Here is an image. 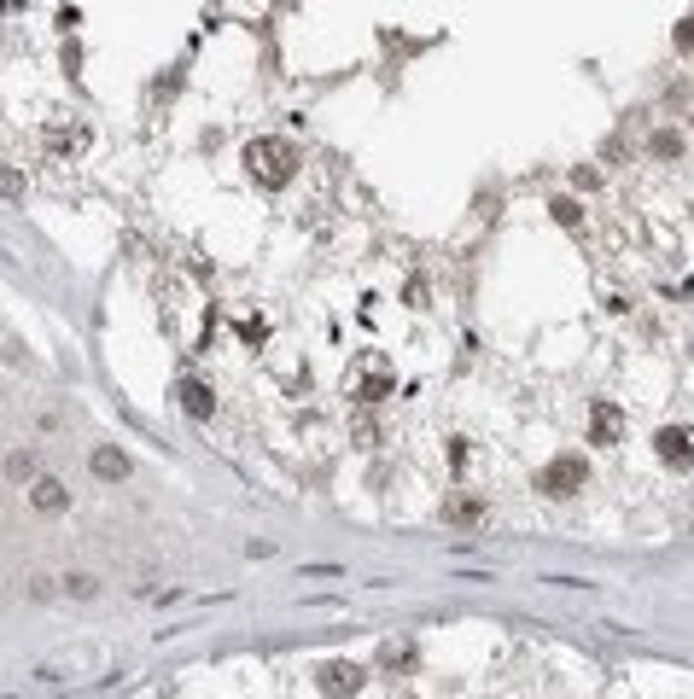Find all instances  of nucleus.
Returning a JSON list of instances; mask_svg holds the SVG:
<instances>
[{
  "mask_svg": "<svg viewBox=\"0 0 694 699\" xmlns=\"http://www.w3.org/2000/svg\"><path fill=\"white\" fill-rule=\"evenodd\" d=\"M245 169H251V181L257 187H286L292 175H298V152H292V140H275V134H263V140H251L245 146Z\"/></svg>",
  "mask_w": 694,
  "mask_h": 699,
  "instance_id": "1",
  "label": "nucleus"
},
{
  "mask_svg": "<svg viewBox=\"0 0 694 699\" xmlns=\"http://www.w3.org/2000/svg\"><path fill=\"white\" fill-rule=\"evenodd\" d=\"M391 379H397V373H391V362H385L380 350H368V356H362V362L350 367V397L356 402H380V397H391Z\"/></svg>",
  "mask_w": 694,
  "mask_h": 699,
  "instance_id": "2",
  "label": "nucleus"
},
{
  "mask_svg": "<svg viewBox=\"0 0 694 699\" xmlns=\"http://www.w3.org/2000/svg\"><path fill=\"white\" fill-rule=\"evenodd\" d=\"M584 484H590V466L578 461V455H560V461H549L543 472H537V490H543V496H555V501L578 496Z\"/></svg>",
  "mask_w": 694,
  "mask_h": 699,
  "instance_id": "3",
  "label": "nucleus"
},
{
  "mask_svg": "<svg viewBox=\"0 0 694 699\" xmlns=\"http://www.w3.org/2000/svg\"><path fill=\"white\" fill-rule=\"evenodd\" d=\"M619 437H625V414H619V402H590V443L613 449Z\"/></svg>",
  "mask_w": 694,
  "mask_h": 699,
  "instance_id": "4",
  "label": "nucleus"
},
{
  "mask_svg": "<svg viewBox=\"0 0 694 699\" xmlns=\"http://www.w3.org/2000/svg\"><path fill=\"white\" fill-rule=\"evenodd\" d=\"M362 682H368V670H362V665H345V659L321 665V676H315V688H321V694H356Z\"/></svg>",
  "mask_w": 694,
  "mask_h": 699,
  "instance_id": "5",
  "label": "nucleus"
},
{
  "mask_svg": "<svg viewBox=\"0 0 694 699\" xmlns=\"http://www.w3.org/2000/svg\"><path fill=\"white\" fill-rule=\"evenodd\" d=\"M654 449H660L665 466H689L694 461V437L683 432V426H665V432L654 437Z\"/></svg>",
  "mask_w": 694,
  "mask_h": 699,
  "instance_id": "6",
  "label": "nucleus"
},
{
  "mask_svg": "<svg viewBox=\"0 0 694 699\" xmlns=\"http://www.w3.org/2000/svg\"><path fill=\"white\" fill-rule=\"evenodd\" d=\"M30 501H35V507H41V513H65V507H70V490H65V484H59V478H35Z\"/></svg>",
  "mask_w": 694,
  "mask_h": 699,
  "instance_id": "7",
  "label": "nucleus"
},
{
  "mask_svg": "<svg viewBox=\"0 0 694 699\" xmlns=\"http://www.w3.org/2000/svg\"><path fill=\"white\" fill-rule=\"evenodd\" d=\"M444 519H450V525H479V519H485V501L479 496H450L444 501Z\"/></svg>",
  "mask_w": 694,
  "mask_h": 699,
  "instance_id": "8",
  "label": "nucleus"
},
{
  "mask_svg": "<svg viewBox=\"0 0 694 699\" xmlns=\"http://www.w3.org/2000/svg\"><path fill=\"white\" fill-rule=\"evenodd\" d=\"M175 397H181V408H187L193 420H210V408H216V397H210V391L199 385V379H187V385H181Z\"/></svg>",
  "mask_w": 694,
  "mask_h": 699,
  "instance_id": "9",
  "label": "nucleus"
},
{
  "mask_svg": "<svg viewBox=\"0 0 694 699\" xmlns=\"http://www.w3.org/2000/svg\"><path fill=\"white\" fill-rule=\"evenodd\" d=\"M47 146H53V152H82V146H88V129H82V123H70V129H47Z\"/></svg>",
  "mask_w": 694,
  "mask_h": 699,
  "instance_id": "10",
  "label": "nucleus"
},
{
  "mask_svg": "<svg viewBox=\"0 0 694 699\" xmlns=\"http://www.w3.org/2000/svg\"><path fill=\"white\" fill-rule=\"evenodd\" d=\"M94 472H100V478H129V461H123L117 449H94Z\"/></svg>",
  "mask_w": 694,
  "mask_h": 699,
  "instance_id": "11",
  "label": "nucleus"
},
{
  "mask_svg": "<svg viewBox=\"0 0 694 699\" xmlns=\"http://www.w3.org/2000/svg\"><path fill=\"white\" fill-rule=\"evenodd\" d=\"M6 478H35V449H18V455H6Z\"/></svg>",
  "mask_w": 694,
  "mask_h": 699,
  "instance_id": "12",
  "label": "nucleus"
},
{
  "mask_svg": "<svg viewBox=\"0 0 694 699\" xmlns=\"http://www.w3.org/2000/svg\"><path fill=\"white\" fill-rule=\"evenodd\" d=\"M549 210H555V222H560V228H578V216H584V210H578L572 199H555Z\"/></svg>",
  "mask_w": 694,
  "mask_h": 699,
  "instance_id": "13",
  "label": "nucleus"
},
{
  "mask_svg": "<svg viewBox=\"0 0 694 699\" xmlns=\"http://www.w3.org/2000/svg\"><path fill=\"white\" fill-rule=\"evenodd\" d=\"M65 589H70V595H76V600H88V595H100V583H94V577H82V571H76V577H70Z\"/></svg>",
  "mask_w": 694,
  "mask_h": 699,
  "instance_id": "14",
  "label": "nucleus"
},
{
  "mask_svg": "<svg viewBox=\"0 0 694 699\" xmlns=\"http://www.w3.org/2000/svg\"><path fill=\"white\" fill-rule=\"evenodd\" d=\"M654 152H660V158H677V152H683V140H677V134H654Z\"/></svg>",
  "mask_w": 694,
  "mask_h": 699,
  "instance_id": "15",
  "label": "nucleus"
},
{
  "mask_svg": "<svg viewBox=\"0 0 694 699\" xmlns=\"http://www.w3.org/2000/svg\"><path fill=\"white\" fill-rule=\"evenodd\" d=\"M677 47H683V53H694V18H683V24H677Z\"/></svg>",
  "mask_w": 694,
  "mask_h": 699,
  "instance_id": "16",
  "label": "nucleus"
}]
</instances>
